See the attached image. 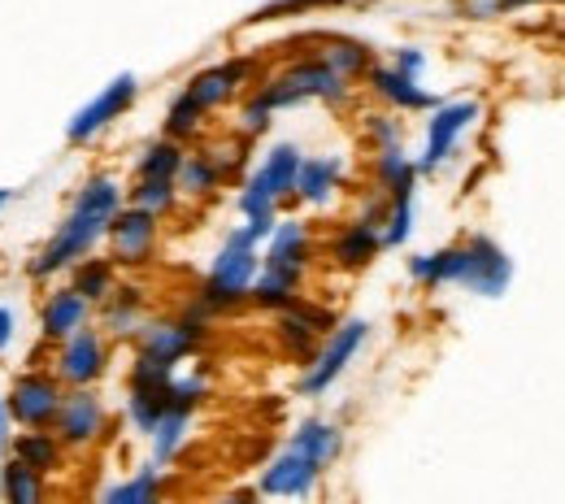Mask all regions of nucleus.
I'll list each match as a JSON object with an SVG mask.
<instances>
[{
    "label": "nucleus",
    "instance_id": "f257e3e1",
    "mask_svg": "<svg viewBox=\"0 0 565 504\" xmlns=\"http://www.w3.org/2000/svg\"><path fill=\"white\" fill-rule=\"evenodd\" d=\"M127 210V187L114 179V174H92L83 179V187L74 192L71 210L62 217V226L53 230V239L26 261V275L35 283L62 275V270H74L83 257L96 253V244L109 235L114 217Z\"/></svg>",
    "mask_w": 565,
    "mask_h": 504
},
{
    "label": "nucleus",
    "instance_id": "f03ea898",
    "mask_svg": "<svg viewBox=\"0 0 565 504\" xmlns=\"http://www.w3.org/2000/svg\"><path fill=\"white\" fill-rule=\"evenodd\" d=\"M313 261V235H309V222L300 217H279L275 235L266 239V253H262V275L253 283V304L257 309H275L287 313L296 300H300V283H305V270Z\"/></svg>",
    "mask_w": 565,
    "mask_h": 504
},
{
    "label": "nucleus",
    "instance_id": "7ed1b4c3",
    "mask_svg": "<svg viewBox=\"0 0 565 504\" xmlns=\"http://www.w3.org/2000/svg\"><path fill=\"white\" fill-rule=\"evenodd\" d=\"M257 248H262V244H257L244 226H235V230L222 239L210 275H205V283H201V296H196V313H201V318H205V313H226V309H235V304H244V300L253 296V283H257V275H262V253H257Z\"/></svg>",
    "mask_w": 565,
    "mask_h": 504
},
{
    "label": "nucleus",
    "instance_id": "20e7f679",
    "mask_svg": "<svg viewBox=\"0 0 565 504\" xmlns=\"http://www.w3.org/2000/svg\"><path fill=\"white\" fill-rule=\"evenodd\" d=\"M349 96H353V83L340 78L322 57L287 62L282 71H275L257 92H253V100L266 105L270 114L296 109V105H309V100H322V105H349Z\"/></svg>",
    "mask_w": 565,
    "mask_h": 504
},
{
    "label": "nucleus",
    "instance_id": "39448f33",
    "mask_svg": "<svg viewBox=\"0 0 565 504\" xmlns=\"http://www.w3.org/2000/svg\"><path fill=\"white\" fill-rule=\"evenodd\" d=\"M300 161H305V152H300V144H291V140L266 148V157L257 161V170L248 174V183H244V192L235 201L244 222L262 214H279L282 201H296Z\"/></svg>",
    "mask_w": 565,
    "mask_h": 504
},
{
    "label": "nucleus",
    "instance_id": "423d86ee",
    "mask_svg": "<svg viewBox=\"0 0 565 504\" xmlns=\"http://www.w3.org/2000/svg\"><path fill=\"white\" fill-rule=\"evenodd\" d=\"M365 340H370V322H365V318H344V322L322 340L318 357L300 369V383H296L300 396H327V392L344 378V369L353 365L356 353L365 348Z\"/></svg>",
    "mask_w": 565,
    "mask_h": 504
},
{
    "label": "nucleus",
    "instance_id": "0eeeda50",
    "mask_svg": "<svg viewBox=\"0 0 565 504\" xmlns=\"http://www.w3.org/2000/svg\"><path fill=\"white\" fill-rule=\"evenodd\" d=\"M62 400H66V383L49 369H26L9 383V396H4V409L13 418V427L22 431H53L57 414H62Z\"/></svg>",
    "mask_w": 565,
    "mask_h": 504
},
{
    "label": "nucleus",
    "instance_id": "6e6552de",
    "mask_svg": "<svg viewBox=\"0 0 565 504\" xmlns=\"http://www.w3.org/2000/svg\"><path fill=\"white\" fill-rule=\"evenodd\" d=\"M479 118H483V100H475V96H466V100H444V105L430 114V122H426L418 170H423V174H439V170L457 157L461 140L479 127Z\"/></svg>",
    "mask_w": 565,
    "mask_h": 504
},
{
    "label": "nucleus",
    "instance_id": "1a4fd4ad",
    "mask_svg": "<svg viewBox=\"0 0 565 504\" xmlns=\"http://www.w3.org/2000/svg\"><path fill=\"white\" fill-rule=\"evenodd\" d=\"M205 344V318L192 309L183 318H148L143 331L136 335V357L161 361L179 369V361L196 357Z\"/></svg>",
    "mask_w": 565,
    "mask_h": 504
},
{
    "label": "nucleus",
    "instance_id": "9d476101",
    "mask_svg": "<svg viewBox=\"0 0 565 504\" xmlns=\"http://www.w3.org/2000/svg\"><path fill=\"white\" fill-rule=\"evenodd\" d=\"M140 96V78L136 74H114L83 109H74V118L66 122V140L71 144H92L100 131H109Z\"/></svg>",
    "mask_w": 565,
    "mask_h": 504
},
{
    "label": "nucleus",
    "instance_id": "9b49d317",
    "mask_svg": "<svg viewBox=\"0 0 565 504\" xmlns=\"http://www.w3.org/2000/svg\"><path fill=\"white\" fill-rule=\"evenodd\" d=\"M157 239H161V217L127 205L122 214L114 217L105 244H109V261L118 270H143L157 257Z\"/></svg>",
    "mask_w": 565,
    "mask_h": 504
},
{
    "label": "nucleus",
    "instance_id": "f8f14e48",
    "mask_svg": "<svg viewBox=\"0 0 565 504\" xmlns=\"http://www.w3.org/2000/svg\"><path fill=\"white\" fill-rule=\"evenodd\" d=\"M513 283V257L495 244L492 235H470L466 239V275L461 288L483 300H500Z\"/></svg>",
    "mask_w": 565,
    "mask_h": 504
},
{
    "label": "nucleus",
    "instance_id": "ddd939ff",
    "mask_svg": "<svg viewBox=\"0 0 565 504\" xmlns=\"http://www.w3.org/2000/svg\"><path fill=\"white\" fill-rule=\"evenodd\" d=\"M109 369V344L96 326H83L74 331L71 340L57 348V361H53V374L66 383V387H96Z\"/></svg>",
    "mask_w": 565,
    "mask_h": 504
},
{
    "label": "nucleus",
    "instance_id": "4468645a",
    "mask_svg": "<svg viewBox=\"0 0 565 504\" xmlns=\"http://www.w3.org/2000/svg\"><path fill=\"white\" fill-rule=\"evenodd\" d=\"M105 427H109L105 400H100L92 387H71L66 400H62V414H57V422H53L57 439H62L66 448H92V443L105 435Z\"/></svg>",
    "mask_w": 565,
    "mask_h": 504
},
{
    "label": "nucleus",
    "instance_id": "2eb2a0df",
    "mask_svg": "<svg viewBox=\"0 0 565 504\" xmlns=\"http://www.w3.org/2000/svg\"><path fill=\"white\" fill-rule=\"evenodd\" d=\"M318 479H322V465H318L313 457H305L300 448L287 443L279 457L262 470L257 492H262V496H279V501H305V496L318 487Z\"/></svg>",
    "mask_w": 565,
    "mask_h": 504
},
{
    "label": "nucleus",
    "instance_id": "dca6fc26",
    "mask_svg": "<svg viewBox=\"0 0 565 504\" xmlns=\"http://www.w3.org/2000/svg\"><path fill=\"white\" fill-rule=\"evenodd\" d=\"M248 78H253V62L248 57H231V62H217V66H205V71H196L188 83H183V96L196 105V109H222V105H231L235 96H239V87H248Z\"/></svg>",
    "mask_w": 565,
    "mask_h": 504
},
{
    "label": "nucleus",
    "instance_id": "f3484780",
    "mask_svg": "<svg viewBox=\"0 0 565 504\" xmlns=\"http://www.w3.org/2000/svg\"><path fill=\"white\" fill-rule=\"evenodd\" d=\"M365 83H370V92L383 100V105H392L396 114H435L444 100L423 87V78H409V74H401L392 62L387 66H374V71L365 74Z\"/></svg>",
    "mask_w": 565,
    "mask_h": 504
},
{
    "label": "nucleus",
    "instance_id": "a211bd4d",
    "mask_svg": "<svg viewBox=\"0 0 565 504\" xmlns=\"http://www.w3.org/2000/svg\"><path fill=\"white\" fill-rule=\"evenodd\" d=\"M344 187V157L335 152H318V157H305L300 161V179H296V201L300 205H313V210H327Z\"/></svg>",
    "mask_w": 565,
    "mask_h": 504
},
{
    "label": "nucleus",
    "instance_id": "6ab92c4d",
    "mask_svg": "<svg viewBox=\"0 0 565 504\" xmlns=\"http://www.w3.org/2000/svg\"><path fill=\"white\" fill-rule=\"evenodd\" d=\"M87 318H92V304H87L71 283H66V288H53L49 300L40 304V335L53 340V344H66L74 331L92 326Z\"/></svg>",
    "mask_w": 565,
    "mask_h": 504
},
{
    "label": "nucleus",
    "instance_id": "aec40b11",
    "mask_svg": "<svg viewBox=\"0 0 565 504\" xmlns=\"http://www.w3.org/2000/svg\"><path fill=\"white\" fill-rule=\"evenodd\" d=\"M383 253V226H374V222H365V217L356 214L353 222H344L340 230H335V239H331V261L340 266V270H365L374 257Z\"/></svg>",
    "mask_w": 565,
    "mask_h": 504
},
{
    "label": "nucleus",
    "instance_id": "412c9836",
    "mask_svg": "<svg viewBox=\"0 0 565 504\" xmlns=\"http://www.w3.org/2000/svg\"><path fill=\"white\" fill-rule=\"evenodd\" d=\"M148 322V291L140 283H118L114 296L100 304V331H109L114 340L140 335Z\"/></svg>",
    "mask_w": 565,
    "mask_h": 504
},
{
    "label": "nucleus",
    "instance_id": "4be33fe9",
    "mask_svg": "<svg viewBox=\"0 0 565 504\" xmlns=\"http://www.w3.org/2000/svg\"><path fill=\"white\" fill-rule=\"evenodd\" d=\"M461 275H466V244H444L435 253L409 257V279L423 288H461Z\"/></svg>",
    "mask_w": 565,
    "mask_h": 504
},
{
    "label": "nucleus",
    "instance_id": "5701e85b",
    "mask_svg": "<svg viewBox=\"0 0 565 504\" xmlns=\"http://www.w3.org/2000/svg\"><path fill=\"white\" fill-rule=\"evenodd\" d=\"M313 57H322L331 71L340 74V78H349V83H356V78H365V74L374 71V53L361 40H353V35H318V53Z\"/></svg>",
    "mask_w": 565,
    "mask_h": 504
},
{
    "label": "nucleus",
    "instance_id": "b1692460",
    "mask_svg": "<svg viewBox=\"0 0 565 504\" xmlns=\"http://www.w3.org/2000/svg\"><path fill=\"white\" fill-rule=\"evenodd\" d=\"M291 448H300L305 457H313L322 470L344 452V431H340V422H327V418H305L291 439H287Z\"/></svg>",
    "mask_w": 565,
    "mask_h": 504
},
{
    "label": "nucleus",
    "instance_id": "393cba45",
    "mask_svg": "<svg viewBox=\"0 0 565 504\" xmlns=\"http://www.w3.org/2000/svg\"><path fill=\"white\" fill-rule=\"evenodd\" d=\"M222 179H226V170L217 165V157H213L210 148H196V152H188L183 157V170H179V196H188V201H210L213 192L222 187Z\"/></svg>",
    "mask_w": 565,
    "mask_h": 504
},
{
    "label": "nucleus",
    "instance_id": "a878e982",
    "mask_svg": "<svg viewBox=\"0 0 565 504\" xmlns=\"http://www.w3.org/2000/svg\"><path fill=\"white\" fill-rule=\"evenodd\" d=\"M423 179L418 170V157H409L405 148H387V152H374V183L383 196H396V192H414Z\"/></svg>",
    "mask_w": 565,
    "mask_h": 504
},
{
    "label": "nucleus",
    "instance_id": "bb28decb",
    "mask_svg": "<svg viewBox=\"0 0 565 504\" xmlns=\"http://www.w3.org/2000/svg\"><path fill=\"white\" fill-rule=\"evenodd\" d=\"M62 457H66V443L57 439V431L13 435V461L31 465L35 474H53V470H62Z\"/></svg>",
    "mask_w": 565,
    "mask_h": 504
},
{
    "label": "nucleus",
    "instance_id": "cd10ccee",
    "mask_svg": "<svg viewBox=\"0 0 565 504\" xmlns=\"http://www.w3.org/2000/svg\"><path fill=\"white\" fill-rule=\"evenodd\" d=\"M71 288L87 300V304H105L114 288H118V266L109 261V257H83L78 266L71 270Z\"/></svg>",
    "mask_w": 565,
    "mask_h": 504
},
{
    "label": "nucleus",
    "instance_id": "c85d7f7f",
    "mask_svg": "<svg viewBox=\"0 0 565 504\" xmlns=\"http://www.w3.org/2000/svg\"><path fill=\"white\" fill-rule=\"evenodd\" d=\"M183 157H188V148L179 144V140L157 136V140H148V144L140 148V157H136V179H166V183H174L179 170H183Z\"/></svg>",
    "mask_w": 565,
    "mask_h": 504
},
{
    "label": "nucleus",
    "instance_id": "c756f323",
    "mask_svg": "<svg viewBox=\"0 0 565 504\" xmlns=\"http://www.w3.org/2000/svg\"><path fill=\"white\" fill-rule=\"evenodd\" d=\"M0 501L4 504H49V487H44V474H35L31 465L22 461H4L0 465Z\"/></svg>",
    "mask_w": 565,
    "mask_h": 504
},
{
    "label": "nucleus",
    "instance_id": "7c9ffc66",
    "mask_svg": "<svg viewBox=\"0 0 565 504\" xmlns=\"http://www.w3.org/2000/svg\"><path fill=\"white\" fill-rule=\"evenodd\" d=\"M275 335H279L282 353H287V357H296V361H305V365L318 357V348H322V340H327L322 331H313V326H309L300 313H291V309H287V313H279Z\"/></svg>",
    "mask_w": 565,
    "mask_h": 504
},
{
    "label": "nucleus",
    "instance_id": "2f4dec72",
    "mask_svg": "<svg viewBox=\"0 0 565 504\" xmlns=\"http://www.w3.org/2000/svg\"><path fill=\"white\" fill-rule=\"evenodd\" d=\"M414 214H418V187L387 196V226H383V248H405L414 235Z\"/></svg>",
    "mask_w": 565,
    "mask_h": 504
},
{
    "label": "nucleus",
    "instance_id": "473e14b6",
    "mask_svg": "<svg viewBox=\"0 0 565 504\" xmlns=\"http://www.w3.org/2000/svg\"><path fill=\"white\" fill-rule=\"evenodd\" d=\"M188 427H192V414H188V409H174V414H166V422H161L157 431L148 435V439H152V465H157V470H166V465L179 457V448H183V439H188Z\"/></svg>",
    "mask_w": 565,
    "mask_h": 504
},
{
    "label": "nucleus",
    "instance_id": "72a5a7b5",
    "mask_svg": "<svg viewBox=\"0 0 565 504\" xmlns=\"http://www.w3.org/2000/svg\"><path fill=\"white\" fill-rule=\"evenodd\" d=\"M179 183H166V179H136V187L127 192V205L136 210H148V214L166 217L179 210Z\"/></svg>",
    "mask_w": 565,
    "mask_h": 504
},
{
    "label": "nucleus",
    "instance_id": "f704fd0d",
    "mask_svg": "<svg viewBox=\"0 0 565 504\" xmlns=\"http://www.w3.org/2000/svg\"><path fill=\"white\" fill-rule=\"evenodd\" d=\"M205 118H210V114H205V109H196V105L179 92V96L170 100V109H166L161 136H170V140H179V144H183V140H192V136L201 131V122H205Z\"/></svg>",
    "mask_w": 565,
    "mask_h": 504
},
{
    "label": "nucleus",
    "instance_id": "c9c22d12",
    "mask_svg": "<svg viewBox=\"0 0 565 504\" xmlns=\"http://www.w3.org/2000/svg\"><path fill=\"white\" fill-rule=\"evenodd\" d=\"M365 140L374 144V152H387V148H405V122L396 114H365Z\"/></svg>",
    "mask_w": 565,
    "mask_h": 504
},
{
    "label": "nucleus",
    "instance_id": "e433bc0d",
    "mask_svg": "<svg viewBox=\"0 0 565 504\" xmlns=\"http://www.w3.org/2000/svg\"><path fill=\"white\" fill-rule=\"evenodd\" d=\"M270 118H275V114L248 96V100H244V109H239V136H244V140L266 136V131H270Z\"/></svg>",
    "mask_w": 565,
    "mask_h": 504
},
{
    "label": "nucleus",
    "instance_id": "4c0bfd02",
    "mask_svg": "<svg viewBox=\"0 0 565 504\" xmlns=\"http://www.w3.org/2000/svg\"><path fill=\"white\" fill-rule=\"evenodd\" d=\"M131 504H161V474H157V465H148V470H140L131 479Z\"/></svg>",
    "mask_w": 565,
    "mask_h": 504
},
{
    "label": "nucleus",
    "instance_id": "58836bf2",
    "mask_svg": "<svg viewBox=\"0 0 565 504\" xmlns=\"http://www.w3.org/2000/svg\"><path fill=\"white\" fill-rule=\"evenodd\" d=\"M392 66L401 74H409V78H423L426 71V53L418 49V44H401L396 53H392Z\"/></svg>",
    "mask_w": 565,
    "mask_h": 504
},
{
    "label": "nucleus",
    "instance_id": "ea45409f",
    "mask_svg": "<svg viewBox=\"0 0 565 504\" xmlns=\"http://www.w3.org/2000/svg\"><path fill=\"white\" fill-rule=\"evenodd\" d=\"M457 13L470 18V22H483V18H500L504 9H500V0H461Z\"/></svg>",
    "mask_w": 565,
    "mask_h": 504
},
{
    "label": "nucleus",
    "instance_id": "a19ab883",
    "mask_svg": "<svg viewBox=\"0 0 565 504\" xmlns=\"http://www.w3.org/2000/svg\"><path fill=\"white\" fill-rule=\"evenodd\" d=\"M18 340V313L9 304H0V353H9Z\"/></svg>",
    "mask_w": 565,
    "mask_h": 504
},
{
    "label": "nucleus",
    "instance_id": "79ce46f5",
    "mask_svg": "<svg viewBox=\"0 0 565 504\" xmlns=\"http://www.w3.org/2000/svg\"><path fill=\"white\" fill-rule=\"evenodd\" d=\"M213 504H262V492H253V487H239V492H226V496H217Z\"/></svg>",
    "mask_w": 565,
    "mask_h": 504
},
{
    "label": "nucleus",
    "instance_id": "37998d69",
    "mask_svg": "<svg viewBox=\"0 0 565 504\" xmlns=\"http://www.w3.org/2000/svg\"><path fill=\"white\" fill-rule=\"evenodd\" d=\"M100 504H131V479H127V483H114V487L100 496Z\"/></svg>",
    "mask_w": 565,
    "mask_h": 504
},
{
    "label": "nucleus",
    "instance_id": "c03bdc74",
    "mask_svg": "<svg viewBox=\"0 0 565 504\" xmlns=\"http://www.w3.org/2000/svg\"><path fill=\"white\" fill-rule=\"evenodd\" d=\"M13 418H9V409H4V400H0V457H4V448L13 443Z\"/></svg>",
    "mask_w": 565,
    "mask_h": 504
},
{
    "label": "nucleus",
    "instance_id": "a18cd8bd",
    "mask_svg": "<svg viewBox=\"0 0 565 504\" xmlns=\"http://www.w3.org/2000/svg\"><path fill=\"white\" fill-rule=\"evenodd\" d=\"M531 4H565V0H500L504 13H513V9H531Z\"/></svg>",
    "mask_w": 565,
    "mask_h": 504
},
{
    "label": "nucleus",
    "instance_id": "49530a36",
    "mask_svg": "<svg viewBox=\"0 0 565 504\" xmlns=\"http://www.w3.org/2000/svg\"><path fill=\"white\" fill-rule=\"evenodd\" d=\"M9 201H13V192H9V187H0V210H4Z\"/></svg>",
    "mask_w": 565,
    "mask_h": 504
}]
</instances>
